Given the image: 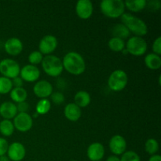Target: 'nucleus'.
I'll return each instance as SVG.
<instances>
[{
	"label": "nucleus",
	"instance_id": "c9c22d12",
	"mask_svg": "<svg viewBox=\"0 0 161 161\" xmlns=\"http://www.w3.org/2000/svg\"><path fill=\"white\" fill-rule=\"evenodd\" d=\"M12 84H13V88H18V87H22L24 85V81L20 77L17 76L16 78L13 79L12 80Z\"/></svg>",
	"mask_w": 161,
	"mask_h": 161
},
{
	"label": "nucleus",
	"instance_id": "c756f323",
	"mask_svg": "<svg viewBox=\"0 0 161 161\" xmlns=\"http://www.w3.org/2000/svg\"><path fill=\"white\" fill-rule=\"evenodd\" d=\"M42 59H43V56L42 53L39 51L36 50V51L31 52L28 56V61L31 63V64L36 66V64H39L42 62Z\"/></svg>",
	"mask_w": 161,
	"mask_h": 161
},
{
	"label": "nucleus",
	"instance_id": "f257e3e1",
	"mask_svg": "<svg viewBox=\"0 0 161 161\" xmlns=\"http://www.w3.org/2000/svg\"><path fill=\"white\" fill-rule=\"evenodd\" d=\"M63 68L74 75H80L86 70V63L80 53L69 52L64 57L62 61Z\"/></svg>",
	"mask_w": 161,
	"mask_h": 161
},
{
	"label": "nucleus",
	"instance_id": "a211bd4d",
	"mask_svg": "<svg viewBox=\"0 0 161 161\" xmlns=\"http://www.w3.org/2000/svg\"><path fill=\"white\" fill-rule=\"evenodd\" d=\"M64 116L72 122H76L81 117V108L75 103H69L65 106L64 110Z\"/></svg>",
	"mask_w": 161,
	"mask_h": 161
},
{
	"label": "nucleus",
	"instance_id": "412c9836",
	"mask_svg": "<svg viewBox=\"0 0 161 161\" xmlns=\"http://www.w3.org/2000/svg\"><path fill=\"white\" fill-rule=\"evenodd\" d=\"M145 64L151 70H157L161 66V58L155 53H149L145 58Z\"/></svg>",
	"mask_w": 161,
	"mask_h": 161
},
{
	"label": "nucleus",
	"instance_id": "393cba45",
	"mask_svg": "<svg viewBox=\"0 0 161 161\" xmlns=\"http://www.w3.org/2000/svg\"><path fill=\"white\" fill-rule=\"evenodd\" d=\"M108 46L113 52H122L125 47V42L123 39L113 37L108 40Z\"/></svg>",
	"mask_w": 161,
	"mask_h": 161
},
{
	"label": "nucleus",
	"instance_id": "72a5a7b5",
	"mask_svg": "<svg viewBox=\"0 0 161 161\" xmlns=\"http://www.w3.org/2000/svg\"><path fill=\"white\" fill-rule=\"evenodd\" d=\"M8 147H9V143L5 138H0V157L5 156V154L7 153Z\"/></svg>",
	"mask_w": 161,
	"mask_h": 161
},
{
	"label": "nucleus",
	"instance_id": "f8f14e48",
	"mask_svg": "<svg viewBox=\"0 0 161 161\" xmlns=\"http://www.w3.org/2000/svg\"><path fill=\"white\" fill-rule=\"evenodd\" d=\"M109 149L115 156L122 155L126 152L127 149V142L125 138L119 135L112 137L109 141Z\"/></svg>",
	"mask_w": 161,
	"mask_h": 161
},
{
	"label": "nucleus",
	"instance_id": "1a4fd4ad",
	"mask_svg": "<svg viewBox=\"0 0 161 161\" xmlns=\"http://www.w3.org/2000/svg\"><path fill=\"white\" fill-rule=\"evenodd\" d=\"M58 47V39L52 35H47L41 39L39 44V51L42 54L49 55L53 53Z\"/></svg>",
	"mask_w": 161,
	"mask_h": 161
},
{
	"label": "nucleus",
	"instance_id": "423d86ee",
	"mask_svg": "<svg viewBox=\"0 0 161 161\" xmlns=\"http://www.w3.org/2000/svg\"><path fill=\"white\" fill-rule=\"evenodd\" d=\"M127 53L135 57H139L144 54L147 50V42L142 37L134 36L127 40Z\"/></svg>",
	"mask_w": 161,
	"mask_h": 161
},
{
	"label": "nucleus",
	"instance_id": "4c0bfd02",
	"mask_svg": "<svg viewBox=\"0 0 161 161\" xmlns=\"http://www.w3.org/2000/svg\"><path fill=\"white\" fill-rule=\"evenodd\" d=\"M106 161H120V159L117 157V156H110L107 158Z\"/></svg>",
	"mask_w": 161,
	"mask_h": 161
},
{
	"label": "nucleus",
	"instance_id": "39448f33",
	"mask_svg": "<svg viewBox=\"0 0 161 161\" xmlns=\"http://www.w3.org/2000/svg\"><path fill=\"white\" fill-rule=\"evenodd\" d=\"M128 82V77L124 71L118 69L114 71L109 75L108 80V86L113 91H121L126 87Z\"/></svg>",
	"mask_w": 161,
	"mask_h": 161
},
{
	"label": "nucleus",
	"instance_id": "aec40b11",
	"mask_svg": "<svg viewBox=\"0 0 161 161\" xmlns=\"http://www.w3.org/2000/svg\"><path fill=\"white\" fill-rule=\"evenodd\" d=\"M74 101H75V105L80 107V108H85L90 105L91 97L88 92L84 91H80L75 94V97H74Z\"/></svg>",
	"mask_w": 161,
	"mask_h": 161
},
{
	"label": "nucleus",
	"instance_id": "4468645a",
	"mask_svg": "<svg viewBox=\"0 0 161 161\" xmlns=\"http://www.w3.org/2000/svg\"><path fill=\"white\" fill-rule=\"evenodd\" d=\"M33 92L39 98H47L53 93V86L47 80H40L35 84Z\"/></svg>",
	"mask_w": 161,
	"mask_h": 161
},
{
	"label": "nucleus",
	"instance_id": "ea45409f",
	"mask_svg": "<svg viewBox=\"0 0 161 161\" xmlns=\"http://www.w3.org/2000/svg\"><path fill=\"white\" fill-rule=\"evenodd\" d=\"M38 116H39V114H38L37 113H36V114H34L33 115V117H38Z\"/></svg>",
	"mask_w": 161,
	"mask_h": 161
},
{
	"label": "nucleus",
	"instance_id": "7c9ffc66",
	"mask_svg": "<svg viewBox=\"0 0 161 161\" xmlns=\"http://www.w3.org/2000/svg\"><path fill=\"white\" fill-rule=\"evenodd\" d=\"M161 7V3L159 0H151V1L147 2L146 8H147L149 11L152 12H156L159 10Z\"/></svg>",
	"mask_w": 161,
	"mask_h": 161
},
{
	"label": "nucleus",
	"instance_id": "a878e982",
	"mask_svg": "<svg viewBox=\"0 0 161 161\" xmlns=\"http://www.w3.org/2000/svg\"><path fill=\"white\" fill-rule=\"evenodd\" d=\"M50 108H51V104L50 102L47 98L41 99L39 101L36 105V113L39 115H44L47 114L49 111H50Z\"/></svg>",
	"mask_w": 161,
	"mask_h": 161
},
{
	"label": "nucleus",
	"instance_id": "bb28decb",
	"mask_svg": "<svg viewBox=\"0 0 161 161\" xmlns=\"http://www.w3.org/2000/svg\"><path fill=\"white\" fill-rule=\"evenodd\" d=\"M145 149H146V153H149V155H155L159 151L158 142L154 138H149L146 141V144H145Z\"/></svg>",
	"mask_w": 161,
	"mask_h": 161
},
{
	"label": "nucleus",
	"instance_id": "6e6552de",
	"mask_svg": "<svg viewBox=\"0 0 161 161\" xmlns=\"http://www.w3.org/2000/svg\"><path fill=\"white\" fill-rule=\"evenodd\" d=\"M14 128L20 132H27L32 127V117L28 113H17L14 118Z\"/></svg>",
	"mask_w": 161,
	"mask_h": 161
},
{
	"label": "nucleus",
	"instance_id": "2f4dec72",
	"mask_svg": "<svg viewBox=\"0 0 161 161\" xmlns=\"http://www.w3.org/2000/svg\"><path fill=\"white\" fill-rule=\"evenodd\" d=\"M51 99L53 101V103L57 104V105H60V104L63 103L64 102V96L62 93L61 92H54L52 93Z\"/></svg>",
	"mask_w": 161,
	"mask_h": 161
},
{
	"label": "nucleus",
	"instance_id": "9d476101",
	"mask_svg": "<svg viewBox=\"0 0 161 161\" xmlns=\"http://www.w3.org/2000/svg\"><path fill=\"white\" fill-rule=\"evenodd\" d=\"M6 153H7V157L9 159V160L21 161L25 158L26 150L22 143L15 142H13L9 145Z\"/></svg>",
	"mask_w": 161,
	"mask_h": 161
},
{
	"label": "nucleus",
	"instance_id": "cd10ccee",
	"mask_svg": "<svg viewBox=\"0 0 161 161\" xmlns=\"http://www.w3.org/2000/svg\"><path fill=\"white\" fill-rule=\"evenodd\" d=\"M13 89L12 81L4 76H0V94H8Z\"/></svg>",
	"mask_w": 161,
	"mask_h": 161
},
{
	"label": "nucleus",
	"instance_id": "9b49d317",
	"mask_svg": "<svg viewBox=\"0 0 161 161\" xmlns=\"http://www.w3.org/2000/svg\"><path fill=\"white\" fill-rule=\"evenodd\" d=\"M93 10H94L93 4L90 0H80L77 2L75 6V12L80 19L83 20L89 19L92 16Z\"/></svg>",
	"mask_w": 161,
	"mask_h": 161
},
{
	"label": "nucleus",
	"instance_id": "f704fd0d",
	"mask_svg": "<svg viewBox=\"0 0 161 161\" xmlns=\"http://www.w3.org/2000/svg\"><path fill=\"white\" fill-rule=\"evenodd\" d=\"M17 113L19 112V113H27L29 109V105H28V102H20V103H18L17 105Z\"/></svg>",
	"mask_w": 161,
	"mask_h": 161
},
{
	"label": "nucleus",
	"instance_id": "c85d7f7f",
	"mask_svg": "<svg viewBox=\"0 0 161 161\" xmlns=\"http://www.w3.org/2000/svg\"><path fill=\"white\" fill-rule=\"evenodd\" d=\"M120 161H141V158L135 151H127L121 155Z\"/></svg>",
	"mask_w": 161,
	"mask_h": 161
},
{
	"label": "nucleus",
	"instance_id": "2eb2a0df",
	"mask_svg": "<svg viewBox=\"0 0 161 161\" xmlns=\"http://www.w3.org/2000/svg\"><path fill=\"white\" fill-rule=\"evenodd\" d=\"M86 154L91 161H101L105 156V148L102 143L94 142L87 148Z\"/></svg>",
	"mask_w": 161,
	"mask_h": 161
},
{
	"label": "nucleus",
	"instance_id": "dca6fc26",
	"mask_svg": "<svg viewBox=\"0 0 161 161\" xmlns=\"http://www.w3.org/2000/svg\"><path fill=\"white\" fill-rule=\"evenodd\" d=\"M4 49L8 54L11 56H17L23 50V43L19 39L13 37L6 41Z\"/></svg>",
	"mask_w": 161,
	"mask_h": 161
},
{
	"label": "nucleus",
	"instance_id": "6ab92c4d",
	"mask_svg": "<svg viewBox=\"0 0 161 161\" xmlns=\"http://www.w3.org/2000/svg\"><path fill=\"white\" fill-rule=\"evenodd\" d=\"M111 34L113 37L119 38V39H127L130 36V32L125 25L121 24H116L113 25V28H111Z\"/></svg>",
	"mask_w": 161,
	"mask_h": 161
},
{
	"label": "nucleus",
	"instance_id": "7ed1b4c3",
	"mask_svg": "<svg viewBox=\"0 0 161 161\" xmlns=\"http://www.w3.org/2000/svg\"><path fill=\"white\" fill-rule=\"evenodd\" d=\"M100 8L102 14L109 18L121 17L125 11V5L122 0H103Z\"/></svg>",
	"mask_w": 161,
	"mask_h": 161
},
{
	"label": "nucleus",
	"instance_id": "58836bf2",
	"mask_svg": "<svg viewBox=\"0 0 161 161\" xmlns=\"http://www.w3.org/2000/svg\"><path fill=\"white\" fill-rule=\"evenodd\" d=\"M0 161H10V160H9V159L7 157H6V156H2V157H0Z\"/></svg>",
	"mask_w": 161,
	"mask_h": 161
},
{
	"label": "nucleus",
	"instance_id": "0eeeda50",
	"mask_svg": "<svg viewBox=\"0 0 161 161\" xmlns=\"http://www.w3.org/2000/svg\"><path fill=\"white\" fill-rule=\"evenodd\" d=\"M20 71V65L14 60L6 58L0 61V73L3 76L13 80L18 76Z\"/></svg>",
	"mask_w": 161,
	"mask_h": 161
},
{
	"label": "nucleus",
	"instance_id": "473e14b6",
	"mask_svg": "<svg viewBox=\"0 0 161 161\" xmlns=\"http://www.w3.org/2000/svg\"><path fill=\"white\" fill-rule=\"evenodd\" d=\"M153 50L155 54L160 55L161 54V37L159 36L157 39H155V41L153 42Z\"/></svg>",
	"mask_w": 161,
	"mask_h": 161
},
{
	"label": "nucleus",
	"instance_id": "79ce46f5",
	"mask_svg": "<svg viewBox=\"0 0 161 161\" xmlns=\"http://www.w3.org/2000/svg\"><path fill=\"white\" fill-rule=\"evenodd\" d=\"M70 161H77V160H70Z\"/></svg>",
	"mask_w": 161,
	"mask_h": 161
},
{
	"label": "nucleus",
	"instance_id": "ddd939ff",
	"mask_svg": "<svg viewBox=\"0 0 161 161\" xmlns=\"http://www.w3.org/2000/svg\"><path fill=\"white\" fill-rule=\"evenodd\" d=\"M20 75L23 81L32 83L38 80V79L39 78L40 71L36 66L32 64H27L20 69Z\"/></svg>",
	"mask_w": 161,
	"mask_h": 161
},
{
	"label": "nucleus",
	"instance_id": "f03ea898",
	"mask_svg": "<svg viewBox=\"0 0 161 161\" xmlns=\"http://www.w3.org/2000/svg\"><path fill=\"white\" fill-rule=\"evenodd\" d=\"M120 17L123 25L136 36L142 37L148 33L147 25L142 19L130 14H124Z\"/></svg>",
	"mask_w": 161,
	"mask_h": 161
},
{
	"label": "nucleus",
	"instance_id": "20e7f679",
	"mask_svg": "<svg viewBox=\"0 0 161 161\" xmlns=\"http://www.w3.org/2000/svg\"><path fill=\"white\" fill-rule=\"evenodd\" d=\"M42 67L44 72L48 75L57 77L64 70L62 61L55 55H47L42 61Z\"/></svg>",
	"mask_w": 161,
	"mask_h": 161
},
{
	"label": "nucleus",
	"instance_id": "4be33fe9",
	"mask_svg": "<svg viewBox=\"0 0 161 161\" xmlns=\"http://www.w3.org/2000/svg\"><path fill=\"white\" fill-rule=\"evenodd\" d=\"M9 93H10V94H9L10 98L14 102H17V104L25 102L27 97H28V93H27L26 90L24 89L23 87L13 88Z\"/></svg>",
	"mask_w": 161,
	"mask_h": 161
},
{
	"label": "nucleus",
	"instance_id": "f3484780",
	"mask_svg": "<svg viewBox=\"0 0 161 161\" xmlns=\"http://www.w3.org/2000/svg\"><path fill=\"white\" fill-rule=\"evenodd\" d=\"M17 114V105L11 102H5L0 105V116L4 119H14Z\"/></svg>",
	"mask_w": 161,
	"mask_h": 161
},
{
	"label": "nucleus",
	"instance_id": "b1692460",
	"mask_svg": "<svg viewBox=\"0 0 161 161\" xmlns=\"http://www.w3.org/2000/svg\"><path fill=\"white\" fill-rule=\"evenodd\" d=\"M14 126L11 120L3 119L0 122V133L5 137H9L14 134Z\"/></svg>",
	"mask_w": 161,
	"mask_h": 161
},
{
	"label": "nucleus",
	"instance_id": "a19ab883",
	"mask_svg": "<svg viewBox=\"0 0 161 161\" xmlns=\"http://www.w3.org/2000/svg\"><path fill=\"white\" fill-rule=\"evenodd\" d=\"M159 84L160 85V76L159 77Z\"/></svg>",
	"mask_w": 161,
	"mask_h": 161
},
{
	"label": "nucleus",
	"instance_id": "e433bc0d",
	"mask_svg": "<svg viewBox=\"0 0 161 161\" xmlns=\"http://www.w3.org/2000/svg\"><path fill=\"white\" fill-rule=\"evenodd\" d=\"M149 161H161V157L158 154L151 156L150 158L149 159Z\"/></svg>",
	"mask_w": 161,
	"mask_h": 161
},
{
	"label": "nucleus",
	"instance_id": "5701e85b",
	"mask_svg": "<svg viewBox=\"0 0 161 161\" xmlns=\"http://www.w3.org/2000/svg\"><path fill=\"white\" fill-rule=\"evenodd\" d=\"M146 0H127L124 2L125 8L131 12H140L146 8Z\"/></svg>",
	"mask_w": 161,
	"mask_h": 161
}]
</instances>
